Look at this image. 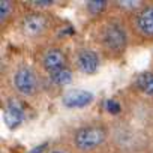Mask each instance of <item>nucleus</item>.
<instances>
[{
    "mask_svg": "<svg viewBox=\"0 0 153 153\" xmlns=\"http://www.w3.org/2000/svg\"><path fill=\"white\" fill-rule=\"evenodd\" d=\"M107 5L108 3L105 2V0H89V2L86 3V9H87L89 14L98 15V14H101V12L105 11Z\"/></svg>",
    "mask_w": 153,
    "mask_h": 153,
    "instance_id": "nucleus-12",
    "label": "nucleus"
},
{
    "mask_svg": "<svg viewBox=\"0 0 153 153\" xmlns=\"http://www.w3.org/2000/svg\"><path fill=\"white\" fill-rule=\"evenodd\" d=\"M107 138L105 128L99 125H86L76 129L74 134V144L81 152H90L98 149Z\"/></svg>",
    "mask_w": 153,
    "mask_h": 153,
    "instance_id": "nucleus-2",
    "label": "nucleus"
},
{
    "mask_svg": "<svg viewBox=\"0 0 153 153\" xmlns=\"http://www.w3.org/2000/svg\"><path fill=\"white\" fill-rule=\"evenodd\" d=\"M47 29H48V18L42 14H38V12L27 14L21 21L23 33L26 36H30V38H36V36L42 35Z\"/></svg>",
    "mask_w": 153,
    "mask_h": 153,
    "instance_id": "nucleus-4",
    "label": "nucleus"
},
{
    "mask_svg": "<svg viewBox=\"0 0 153 153\" xmlns=\"http://www.w3.org/2000/svg\"><path fill=\"white\" fill-rule=\"evenodd\" d=\"M45 149H47V144L44 143V144H39L36 149H33V150H30L29 153H44L45 152Z\"/></svg>",
    "mask_w": 153,
    "mask_h": 153,
    "instance_id": "nucleus-17",
    "label": "nucleus"
},
{
    "mask_svg": "<svg viewBox=\"0 0 153 153\" xmlns=\"http://www.w3.org/2000/svg\"><path fill=\"white\" fill-rule=\"evenodd\" d=\"M99 44L102 50L111 56H119L123 53L128 45V33L123 24L117 20L105 23L99 32Z\"/></svg>",
    "mask_w": 153,
    "mask_h": 153,
    "instance_id": "nucleus-1",
    "label": "nucleus"
},
{
    "mask_svg": "<svg viewBox=\"0 0 153 153\" xmlns=\"http://www.w3.org/2000/svg\"><path fill=\"white\" fill-rule=\"evenodd\" d=\"M12 12H14V3L12 2H8V0L0 2V21H2V24H5L6 18L11 17Z\"/></svg>",
    "mask_w": 153,
    "mask_h": 153,
    "instance_id": "nucleus-13",
    "label": "nucleus"
},
{
    "mask_svg": "<svg viewBox=\"0 0 153 153\" xmlns=\"http://www.w3.org/2000/svg\"><path fill=\"white\" fill-rule=\"evenodd\" d=\"M135 86L141 93L147 96H153V72L146 71L138 74V76L135 78Z\"/></svg>",
    "mask_w": 153,
    "mask_h": 153,
    "instance_id": "nucleus-11",
    "label": "nucleus"
},
{
    "mask_svg": "<svg viewBox=\"0 0 153 153\" xmlns=\"http://www.w3.org/2000/svg\"><path fill=\"white\" fill-rule=\"evenodd\" d=\"M3 119H5V123L9 129L18 128L24 120V108H23L21 102L17 99H9L5 105Z\"/></svg>",
    "mask_w": 153,
    "mask_h": 153,
    "instance_id": "nucleus-8",
    "label": "nucleus"
},
{
    "mask_svg": "<svg viewBox=\"0 0 153 153\" xmlns=\"http://www.w3.org/2000/svg\"><path fill=\"white\" fill-rule=\"evenodd\" d=\"M12 84L15 90L23 96H33L39 90V76L36 71L30 66H20L12 78Z\"/></svg>",
    "mask_w": 153,
    "mask_h": 153,
    "instance_id": "nucleus-3",
    "label": "nucleus"
},
{
    "mask_svg": "<svg viewBox=\"0 0 153 153\" xmlns=\"http://www.w3.org/2000/svg\"><path fill=\"white\" fill-rule=\"evenodd\" d=\"M48 153H65V152H60V150H53V152H48Z\"/></svg>",
    "mask_w": 153,
    "mask_h": 153,
    "instance_id": "nucleus-18",
    "label": "nucleus"
},
{
    "mask_svg": "<svg viewBox=\"0 0 153 153\" xmlns=\"http://www.w3.org/2000/svg\"><path fill=\"white\" fill-rule=\"evenodd\" d=\"M135 30L143 38H153V5L143 6L134 18Z\"/></svg>",
    "mask_w": 153,
    "mask_h": 153,
    "instance_id": "nucleus-5",
    "label": "nucleus"
},
{
    "mask_svg": "<svg viewBox=\"0 0 153 153\" xmlns=\"http://www.w3.org/2000/svg\"><path fill=\"white\" fill-rule=\"evenodd\" d=\"M105 108H107V111L111 113V114H119L120 110H122L119 101H116V99H108V101L105 102Z\"/></svg>",
    "mask_w": 153,
    "mask_h": 153,
    "instance_id": "nucleus-14",
    "label": "nucleus"
},
{
    "mask_svg": "<svg viewBox=\"0 0 153 153\" xmlns=\"http://www.w3.org/2000/svg\"><path fill=\"white\" fill-rule=\"evenodd\" d=\"M95 95L89 90H84V89H71L68 90L63 98H62V102L66 108H84L87 105L92 104Z\"/></svg>",
    "mask_w": 153,
    "mask_h": 153,
    "instance_id": "nucleus-6",
    "label": "nucleus"
},
{
    "mask_svg": "<svg viewBox=\"0 0 153 153\" xmlns=\"http://www.w3.org/2000/svg\"><path fill=\"white\" fill-rule=\"evenodd\" d=\"M76 68L78 71L84 75H93L98 68H99V56L96 51L89 50V48H83L76 53V59H75Z\"/></svg>",
    "mask_w": 153,
    "mask_h": 153,
    "instance_id": "nucleus-7",
    "label": "nucleus"
},
{
    "mask_svg": "<svg viewBox=\"0 0 153 153\" xmlns=\"http://www.w3.org/2000/svg\"><path fill=\"white\" fill-rule=\"evenodd\" d=\"M117 6L126 8V9H137V8H141V2H138V0H134V2H129V0H122V2L117 3Z\"/></svg>",
    "mask_w": 153,
    "mask_h": 153,
    "instance_id": "nucleus-15",
    "label": "nucleus"
},
{
    "mask_svg": "<svg viewBox=\"0 0 153 153\" xmlns=\"http://www.w3.org/2000/svg\"><path fill=\"white\" fill-rule=\"evenodd\" d=\"M48 78L50 81L54 84V86H59V87H63V86H68L72 83V78H74V75H72V71L65 66L59 71H54L51 74H48Z\"/></svg>",
    "mask_w": 153,
    "mask_h": 153,
    "instance_id": "nucleus-10",
    "label": "nucleus"
},
{
    "mask_svg": "<svg viewBox=\"0 0 153 153\" xmlns=\"http://www.w3.org/2000/svg\"><path fill=\"white\" fill-rule=\"evenodd\" d=\"M54 3V0H32L30 5L33 8H48Z\"/></svg>",
    "mask_w": 153,
    "mask_h": 153,
    "instance_id": "nucleus-16",
    "label": "nucleus"
},
{
    "mask_svg": "<svg viewBox=\"0 0 153 153\" xmlns=\"http://www.w3.org/2000/svg\"><path fill=\"white\" fill-rule=\"evenodd\" d=\"M41 63H42V68L48 74H51V72L59 71L66 66V56L60 48H50L48 51L44 53Z\"/></svg>",
    "mask_w": 153,
    "mask_h": 153,
    "instance_id": "nucleus-9",
    "label": "nucleus"
}]
</instances>
